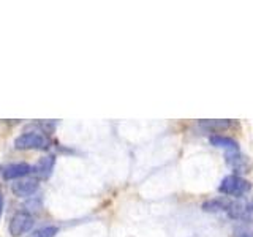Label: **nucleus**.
Instances as JSON below:
<instances>
[{
	"mask_svg": "<svg viewBox=\"0 0 253 237\" xmlns=\"http://www.w3.org/2000/svg\"><path fill=\"white\" fill-rule=\"evenodd\" d=\"M38 180L29 179V180H18L16 184L11 185V192L18 198H27L32 196L38 190Z\"/></svg>",
	"mask_w": 253,
	"mask_h": 237,
	"instance_id": "obj_7",
	"label": "nucleus"
},
{
	"mask_svg": "<svg viewBox=\"0 0 253 237\" xmlns=\"http://www.w3.org/2000/svg\"><path fill=\"white\" fill-rule=\"evenodd\" d=\"M226 161L233 166V168L236 169V171H247L249 169V166H250V163H249V160L245 158L241 152H236V154H228L226 155Z\"/></svg>",
	"mask_w": 253,
	"mask_h": 237,
	"instance_id": "obj_9",
	"label": "nucleus"
},
{
	"mask_svg": "<svg viewBox=\"0 0 253 237\" xmlns=\"http://www.w3.org/2000/svg\"><path fill=\"white\" fill-rule=\"evenodd\" d=\"M211 141V144L212 146H215V147H220V149H225L228 150V154H236V152H241V149H239V144L231 139V138H228V136H221V134H213V136L209 138Z\"/></svg>",
	"mask_w": 253,
	"mask_h": 237,
	"instance_id": "obj_8",
	"label": "nucleus"
},
{
	"mask_svg": "<svg viewBox=\"0 0 253 237\" xmlns=\"http://www.w3.org/2000/svg\"><path fill=\"white\" fill-rule=\"evenodd\" d=\"M54 166H55V157L54 155H46L43 158H40V160L34 166H30V172L37 177V180L38 179L40 180H46V179L51 177Z\"/></svg>",
	"mask_w": 253,
	"mask_h": 237,
	"instance_id": "obj_5",
	"label": "nucleus"
},
{
	"mask_svg": "<svg viewBox=\"0 0 253 237\" xmlns=\"http://www.w3.org/2000/svg\"><path fill=\"white\" fill-rule=\"evenodd\" d=\"M34 225H35V220L30 213L19 212V213H16L10 221V234L13 237H21L26 233L32 231Z\"/></svg>",
	"mask_w": 253,
	"mask_h": 237,
	"instance_id": "obj_4",
	"label": "nucleus"
},
{
	"mask_svg": "<svg viewBox=\"0 0 253 237\" xmlns=\"http://www.w3.org/2000/svg\"><path fill=\"white\" fill-rule=\"evenodd\" d=\"M57 233H59V229L55 226H46V228H42V229H38V231H35L30 237H54Z\"/></svg>",
	"mask_w": 253,
	"mask_h": 237,
	"instance_id": "obj_11",
	"label": "nucleus"
},
{
	"mask_svg": "<svg viewBox=\"0 0 253 237\" xmlns=\"http://www.w3.org/2000/svg\"><path fill=\"white\" fill-rule=\"evenodd\" d=\"M203 126H208V128H212V130H220V128H228V126H231L233 122L229 120H204L201 122Z\"/></svg>",
	"mask_w": 253,
	"mask_h": 237,
	"instance_id": "obj_10",
	"label": "nucleus"
},
{
	"mask_svg": "<svg viewBox=\"0 0 253 237\" xmlns=\"http://www.w3.org/2000/svg\"><path fill=\"white\" fill-rule=\"evenodd\" d=\"M225 213L228 217H231L234 220H241V221L253 220V201H247V199L231 201V199H228V205H226Z\"/></svg>",
	"mask_w": 253,
	"mask_h": 237,
	"instance_id": "obj_3",
	"label": "nucleus"
},
{
	"mask_svg": "<svg viewBox=\"0 0 253 237\" xmlns=\"http://www.w3.org/2000/svg\"><path fill=\"white\" fill-rule=\"evenodd\" d=\"M27 174H30V164L27 163H8L0 166V176L5 180H14L26 177Z\"/></svg>",
	"mask_w": 253,
	"mask_h": 237,
	"instance_id": "obj_6",
	"label": "nucleus"
},
{
	"mask_svg": "<svg viewBox=\"0 0 253 237\" xmlns=\"http://www.w3.org/2000/svg\"><path fill=\"white\" fill-rule=\"evenodd\" d=\"M14 147L18 150H44L47 149V139L40 133L27 131L16 138Z\"/></svg>",
	"mask_w": 253,
	"mask_h": 237,
	"instance_id": "obj_2",
	"label": "nucleus"
},
{
	"mask_svg": "<svg viewBox=\"0 0 253 237\" xmlns=\"http://www.w3.org/2000/svg\"><path fill=\"white\" fill-rule=\"evenodd\" d=\"M3 207H5V198H3V193L0 192V218L3 215Z\"/></svg>",
	"mask_w": 253,
	"mask_h": 237,
	"instance_id": "obj_12",
	"label": "nucleus"
},
{
	"mask_svg": "<svg viewBox=\"0 0 253 237\" xmlns=\"http://www.w3.org/2000/svg\"><path fill=\"white\" fill-rule=\"evenodd\" d=\"M252 190V184L249 180H245L241 176H226L223 177V180L220 182V187H218V192L225 196H233V198H244L249 192Z\"/></svg>",
	"mask_w": 253,
	"mask_h": 237,
	"instance_id": "obj_1",
	"label": "nucleus"
}]
</instances>
